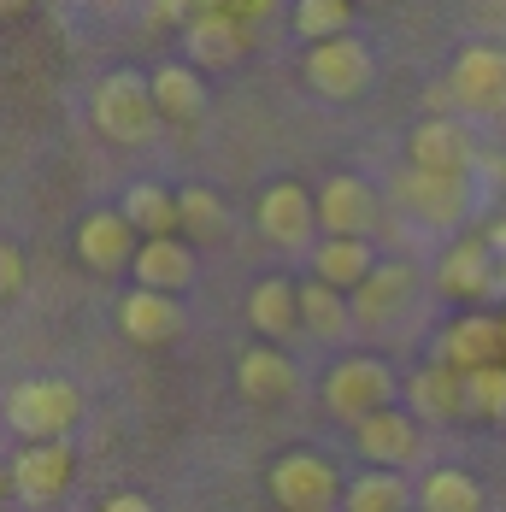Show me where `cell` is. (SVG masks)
<instances>
[{"label": "cell", "instance_id": "obj_12", "mask_svg": "<svg viewBox=\"0 0 506 512\" xmlns=\"http://www.w3.org/2000/svg\"><path fill=\"white\" fill-rule=\"evenodd\" d=\"M412 295H418V271H412L406 259H383V265L354 289V318L377 330V324H389L395 312L412 307Z\"/></svg>", "mask_w": 506, "mask_h": 512}, {"label": "cell", "instance_id": "obj_24", "mask_svg": "<svg viewBox=\"0 0 506 512\" xmlns=\"http://www.w3.org/2000/svg\"><path fill=\"white\" fill-rule=\"evenodd\" d=\"M406 395H412L418 418H459V412H471V389H465V377L448 371L442 359L424 365L418 377H406Z\"/></svg>", "mask_w": 506, "mask_h": 512}, {"label": "cell", "instance_id": "obj_31", "mask_svg": "<svg viewBox=\"0 0 506 512\" xmlns=\"http://www.w3.org/2000/svg\"><path fill=\"white\" fill-rule=\"evenodd\" d=\"M465 389H471V412H489V418H501L506 424V365H483V371H471Z\"/></svg>", "mask_w": 506, "mask_h": 512}, {"label": "cell", "instance_id": "obj_10", "mask_svg": "<svg viewBox=\"0 0 506 512\" xmlns=\"http://www.w3.org/2000/svg\"><path fill=\"white\" fill-rule=\"evenodd\" d=\"M501 348H506V330H501V318H489V312H465V318H454L442 330V365L459 371V377H471L483 365H501L495 359Z\"/></svg>", "mask_w": 506, "mask_h": 512}, {"label": "cell", "instance_id": "obj_3", "mask_svg": "<svg viewBox=\"0 0 506 512\" xmlns=\"http://www.w3.org/2000/svg\"><path fill=\"white\" fill-rule=\"evenodd\" d=\"M89 118H95V130H101L106 142H124V148L148 142L153 124H159L153 83L136 77V71H112V77H101V83H95V101H89Z\"/></svg>", "mask_w": 506, "mask_h": 512}, {"label": "cell", "instance_id": "obj_8", "mask_svg": "<svg viewBox=\"0 0 506 512\" xmlns=\"http://www.w3.org/2000/svg\"><path fill=\"white\" fill-rule=\"evenodd\" d=\"M136 254H142V236L130 230V218H124V212L101 206V212H89V218L77 224V259H83L89 271L112 277V271L136 265Z\"/></svg>", "mask_w": 506, "mask_h": 512}, {"label": "cell", "instance_id": "obj_20", "mask_svg": "<svg viewBox=\"0 0 506 512\" xmlns=\"http://www.w3.org/2000/svg\"><path fill=\"white\" fill-rule=\"evenodd\" d=\"M248 324L271 342H289L301 330V283L289 277H259L248 295Z\"/></svg>", "mask_w": 506, "mask_h": 512}, {"label": "cell", "instance_id": "obj_9", "mask_svg": "<svg viewBox=\"0 0 506 512\" xmlns=\"http://www.w3.org/2000/svg\"><path fill=\"white\" fill-rule=\"evenodd\" d=\"M71 442H30V448H18L12 454V495L18 501H53V495H65V483H71Z\"/></svg>", "mask_w": 506, "mask_h": 512}, {"label": "cell", "instance_id": "obj_6", "mask_svg": "<svg viewBox=\"0 0 506 512\" xmlns=\"http://www.w3.org/2000/svg\"><path fill=\"white\" fill-rule=\"evenodd\" d=\"M306 83L330 101H354L371 89V48L354 36H336V42H318L306 48Z\"/></svg>", "mask_w": 506, "mask_h": 512}, {"label": "cell", "instance_id": "obj_37", "mask_svg": "<svg viewBox=\"0 0 506 512\" xmlns=\"http://www.w3.org/2000/svg\"><path fill=\"white\" fill-rule=\"evenodd\" d=\"M18 12H30V0H0V18H18Z\"/></svg>", "mask_w": 506, "mask_h": 512}, {"label": "cell", "instance_id": "obj_36", "mask_svg": "<svg viewBox=\"0 0 506 512\" xmlns=\"http://www.w3.org/2000/svg\"><path fill=\"white\" fill-rule=\"evenodd\" d=\"M489 248H495V259H506V218L489 230Z\"/></svg>", "mask_w": 506, "mask_h": 512}, {"label": "cell", "instance_id": "obj_7", "mask_svg": "<svg viewBox=\"0 0 506 512\" xmlns=\"http://www.w3.org/2000/svg\"><path fill=\"white\" fill-rule=\"evenodd\" d=\"M448 95L465 112H501L506 106V53L495 42H471L459 48L454 71H448Z\"/></svg>", "mask_w": 506, "mask_h": 512}, {"label": "cell", "instance_id": "obj_32", "mask_svg": "<svg viewBox=\"0 0 506 512\" xmlns=\"http://www.w3.org/2000/svg\"><path fill=\"white\" fill-rule=\"evenodd\" d=\"M24 283H30L24 254H18L12 242H0V301H18V295H24Z\"/></svg>", "mask_w": 506, "mask_h": 512}, {"label": "cell", "instance_id": "obj_16", "mask_svg": "<svg viewBox=\"0 0 506 512\" xmlns=\"http://www.w3.org/2000/svg\"><path fill=\"white\" fill-rule=\"evenodd\" d=\"M118 324H124L130 342H142V348H165V342L183 336V307H177V295L130 289V295L118 301Z\"/></svg>", "mask_w": 506, "mask_h": 512}, {"label": "cell", "instance_id": "obj_14", "mask_svg": "<svg viewBox=\"0 0 506 512\" xmlns=\"http://www.w3.org/2000/svg\"><path fill=\"white\" fill-rule=\"evenodd\" d=\"M318 224L330 236H371V224H377V189L365 177H330L318 189Z\"/></svg>", "mask_w": 506, "mask_h": 512}, {"label": "cell", "instance_id": "obj_21", "mask_svg": "<svg viewBox=\"0 0 506 512\" xmlns=\"http://www.w3.org/2000/svg\"><path fill=\"white\" fill-rule=\"evenodd\" d=\"M130 271H136V283H142V289L177 295V289H189V283H195V248H189V242H177V236L142 242V254H136Z\"/></svg>", "mask_w": 506, "mask_h": 512}, {"label": "cell", "instance_id": "obj_38", "mask_svg": "<svg viewBox=\"0 0 506 512\" xmlns=\"http://www.w3.org/2000/svg\"><path fill=\"white\" fill-rule=\"evenodd\" d=\"M501 330H506V318H501Z\"/></svg>", "mask_w": 506, "mask_h": 512}, {"label": "cell", "instance_id": "obj_30", "mask_svg": "<svg viewBox=\"0 0 506 512\" xmlns=\"http://www.w3.org/2000/svg\"><path fill=\"white\" fill-rule=\"evenodd\" d=\"M177 206H183V236H224V201L206 189V183H189L177 189Z\"/></svg>", "mask_w": 506, "mask_h": 512}, {"label": "cell", "instance_id": "obj_2", "mask_svg": "<svg viewBox=\"0 0 506 512\" xmlns=\"http://www.w3.org/2000/svg\"><path fill=\"white\" fill-rule=\"evenodd\" d=\"M389 407H395V371L383 359L348 354L342 365H330V377H324V412L330 418H342L354 430V424H365V418H377Z\"/></svg>", "mask_w": 506, "mask_h": 512}, {"label": "cell", "instance_id": "obj_26", "mask_svg": "<svg viewBox=\"0 0 506 512\" xmlns=\"http://www.w3.org/2000/svg\"><path fill=\"white\" fill-rule=\"evenodd\" d=\"M301 324L306 336H318V342H348V295L342 289H330V283H301Z\"/></svg>", "mask_w": 506, "mask_h": 512}, {"label": "cell", "instance_id": "obj_33", "mask_svg": "<svg viewBox=\"0 0 506 512\" xmlns=\"http://www.w3.org/2000/svg\"><path fill=\"white\" fill-rule=\"evenodd\" d=\"M201 12H218V0H153V24H195Z\"/></svg>", "mask_w": 506, "mask_h": 512}, {"label": "cell", "instance_id": "obj_29", "mask_svg": "<svg viewBox=\"0 0 506 512\" xmlns=\"http://www.w3.org/2000/svg\"><path fill=\"white\" fill-rule=\"evenodd\" d=\"M289 18H295V36H306V42L318 48V42L348 36L354 6H348V0H295V6H289Z\"/></svg>", "mask_w": 506, "mask_h": 512}, {"label": "cell", "instance_id": "obj_15", "mask_svg": "<svg viewBox=\"0 0 506 512\" xmlns=\"http://www.w3.org/2000/svg\"><path fill=\"white\" fill-rule=\"evenodd\" d=\"M354 448L371 460V471H401L412 454H418V418L412 412H377V418H365L354 424Z\"/></svg>", "mask_w": 506, "mask_h": 512}, {"label": "cell", "instance_id": "obj_27", "mask_svg": "<svg viewBox=\"0 0 506 512\" xmlns=\"http://www.w3.org/2000/svg\"><path fill=\"white\" fill-rule=\"evenodd\" d=\"M418 507L424 512H483V489L471 471L459 465H436L424 483H418Z\"/></svg>", "mask_w": 506, "mask_h": 512}, {"label": "cell", "instance_id": "obj_4", "mask_svg": "<svg viewBox=\"0 0 506 512\" xmlns=\"http://www.w3.org/2000/svg\"><path fill=\"white\" fill-rule=\"evenodd\" d=\"M265 489H271V501L283 512H336L342 507V477H336V465L324 460V454H312V448H295V454L271 460Z\"/></svg>", "mask_w": 506, "mask_h": 512}, {"label": "cell", "instance_id": "obj_25", "mask_svg": "<svg viewBox=\"0 0 506 512\" xmlns=\"http://www.w3.org/2000/svg\"><path fill=\"white\" fill-rule=\"evenodd\" d=\"M153 83V106H159V118H177V124H195L206 112V83H201V71L195 65H159L148 77Z\"/></svg>", "mask_w": 506, "mask_h": 512}, {"label": "cell", "instance_id": "obj_1", "mask_svg": "<svg viewBox=\"0 0 506 512\" xmlns=\"http://www.w3.org/2000/svg\"><path fill=\"white\" fill-rule=\"evenodd\" d=\"M83 418V395L65 377H30L6 395V424L24 442H65V430Z\"/></svg>", "mask_w": 506, "mask_h": 512}, {"label": "cell", "instance_id": "obj_35", "mask_svg": "<svg viewBox=\"0 0 506 512\" xmlns=\"http://www.w3.org/2000/svg\"><path fill=\"white\" fill-rule=\"evenodd\" d=\"M101 512H153V501H148V495H112Z\"/></svg>", "mask_w": 506, "mask_h": 512}, {"label": "cell", "instance_id": "obj_18", "mask_svg": "<svg viewBox=\"0 0 506 512\" xmlns=\"http://www.w3.org/2000/svg\"><path fill=\"white\" fill-rule=\"evenodd\" d=\"M295 365L283 348H248V354L236 359V389H242V401L253 407H277V401H289L295 395Z\"/></svg>", "mask_w": 506, "mask_h": 512}, {"label": "cell", "instance_id": "obj_34", "mask_svg": "<svg viewBox=\"0 0 506 512\" xmlns=\"http://www.w3.org/2000/svg\"><path fill=\"white\" fill-rule=\"evenodd\" d=\"M283 0H218V12H230L236 24H265Z\"/></svg>", "mask_w": 506, "mask_h": 512}, {"label": "cell", "instance_id": "obj_17", "mask_svg": "<svg viewBox=\"0 0 506 512\" xmlns=\"http://www.w3.org/2000/svg\"><path fill=\"white\" fill-rule=\"evenodd\" d=\"M183 48H189V65L230 71L248 48V24H236L230 12H201L195 24H183Z\"/></svg>", "mask_w": 506, "mask_h": 512}, {"label": "cell", "instance_id": "obj_19", "mask_svg": "<svg viewBox=\"0 0 506 512\" xmlns=\"http://www.w3.org/2000/svg\"><path fill=\"white\" fill-rule=\"evenodd\" d=\"M436 289L454 301H477L495 289V248L489 242H454L436 265Z\"/></svg>", "mask_w": 506, "mask_h": 512}, {"label": "cell", "instance_id": "obj_11", "mask_svg": "<svg viewBox=\"0 0 506 512\" xmlns=\"http://www.w3.org/2000/svg\"><path fill=\"white\" fill-rule=\"evenodd\" d=\"M312 224H318V195H306L301 183H271V189L259 195V230H265L277 248L312 242Z\"/></svg>", "mask_w": 506, "mask_h": 512}, {"label": "cell", "instance_id": "obj_22", "mask_svg": "<svg viewBox=\"0 0 506 512\" xmlns=\"http://www.w3.org/2000/svg\"><path fill=\"white\" fill-rule=\"evenodd\" d=\"M118 212L130 218V230H136L142 242L183 236V206H177V189H159V183H130Z\"/></svg>", "mask_w": 506, "mask_h": 512}, {"label": "cell", "instance_id": "obj_13", "mask_svg": "<svg viewBox=\"0 0 506 512\" xmlns=\"http://www.w3.org/2000/svg\"><path fill=\"white\" fill-rule=\"evenodd\" d=\"M406 154H412L418 171H448V177H465V171H471V159H477V148H471L465 124H454V118H424V124L406 136Z\"/></svg>", "mask_w": 506, "mask_h": 512}, {"label": "cell", "instance_id": "obj_28", "mask_svg": "<svg viewBox=\"0 0 506 512\" xmlns=\"http://www.w3.org/2000/svg\"><path fill=\"white\" fill-rule=\"evenodd\" d=\"M412 507V489H406L401 471H365L348 483V512H406Z\"/></svg>", "mask_w": 506, "mask_h": 512}, {"label": "cell", "instance_id": "obj_23", "mask_svg": "<svg viewBox=\"0 0 506 512\" xmlns=\"http://www.w3.org/2000/svg\"><path fill=\"white\" fill-rule=\"evenodd\" d=\"M377 265H383V259L371 254L365 236H330V242L312 248V277L330 283V289H359Z\"/></svg>", "mask_w": 506, "mask_h": 512}, {"label": "cell", "instance_id": "obj_5", "mask_svg": "<svg viewBox=\"0 0 506 512\" xmlns=\"http://www.w3.org/2000/svg\"><path fill=\"white\" fill-rule=\"evenodd\" d=\"M395 206L412 212L430 230H454L459 218L471 212V177H448V171H401L395 177Z\"/></svg>", "mask_w": 506, "mask_h": 512}]
</instances>
